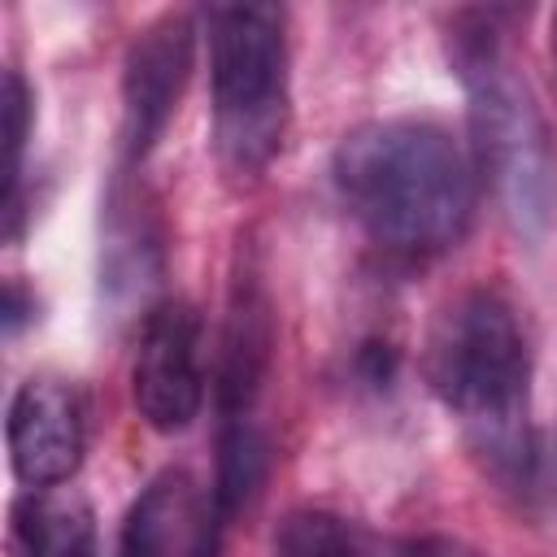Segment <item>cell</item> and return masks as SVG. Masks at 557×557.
<instances>
[{
  "label": "cell",
  "instance_id": "5b68a950",
  "mask_svg": "<svg viewBox=\"0 0 557 557\" xmlns=\"http://www.w3.org/2000/svg\"><path fill=\"white\" fill-rule=\"evenodd\" d=\"M131 396L139 418L161 435L183 431L200 413V318L191 305L165 300L144 318L131 366Z\"/></svg>",
  "mask_w": 557,
  "mask_h": 557
},
{
  "label": "cell",
  "instance_id": "9a60e30c",
  "mask_svg": "<svg viewBox=\"0 0 557 557\" xmlns=\"http://www.w3.org/2000/svg\"><path fill=\"white\" fill-rule=\"evenodd\" d=\"M553 57H557V13H553Z\"/></svg>",
  "mask_w": 557,
  "mask_h": 557
},
{
  "label": "cell",
  "instance_id": "9c48e42d",
  "mask_svg": "<svg viewBox=\"0 0 557 557\" xmlns=\"http://www.w3.org/2000/svg\"><path fill=\"white\" fill-rule=\"evenodd\" d=\"M270 344H274L270 300L257 274L244 270L231 287V309H226V331L218 352V405L226 418H244V409L252 405L270 366Z\"/></svg>",
  "mask_w": 557,
  "mask_h": 557
},
{
  "label": "cell",
  "instance_id": "8fae6325",
  "mask_svg": "<svg viewBox=\"0 0 557 557\" xmlns=\"http://www.w3.org/2000/svg\"><path fill=\"white\" fill-rule=\"evenodd\" d=\"M9 553L13 557H96V522L83 496L65 492H26L9 513Z\"/></svg>",
  "mask_w": 557,
  "mask_h": 557
},
{
  "label": "cell",
  "instance_id": "ba28073f",
  "mask_svg": "<svg viewBox=\"0 0 557 557\" xmlns=\"http://www.w3.org/2000/svg\"><path fill=\"white\" fill-rule=\"evenodd\" d=\"M222 505L191 470H161L126 513L117 557H213Z\"/></svg>",
  "mask_w": 557,
  "mask_h": 557
},
{
  "label": "cell",
  "instance_id": "277c9868",
  "mask_svg": "<svg viewBox=\"0 0 557 557\" xmlns=\"http://www.w3.org/2000/svg\"><path fill=\"white\" fill-rule=\"evenodd\" d=\"M209 26L213 144L231 174H257L287 131V39L283 17L261 4H222Z\"/></svg>",
  "mask_w": 557,
  "mask_h": 557
},
{
  "label": "cell",
  "instance_id": "30bf717a",
  "mask_svg": "<svg viewBox=\"0 0 557 557\" xmlns=\"http://www.w3.org/2000/svg\"><path fill=\"white\" fill-rule=\"evenodd\" d=\"M278 557H479L453 540H396L326 509H296L274 535Z\"/></svg>",
  "mask_w": 557,
  "mask_h": 557
},
{
  "label": "cell",
  "instance_id": "6da1fadb",
  "mask_svg": "<svg viewBox=\"0 0 557 557\" xmlns=\"http://www.w3.org/2000/svg\"><path fill=\"white\" fill-rule=\"evenodd\" d=\"M335 187L361 231L392 252H440L474 218V161L435 122L387 117L335 148Z\"/></svg>",
  "mask_w": 557,
  "mask_h": 557
},
{
  "label": "cell",
  "instance_id": "7c38bea8",
  "mask_svg": "<svg viewBox=\"0 0 557 557\" xmlns=\"http://www.w3.org/2000/svg\"><path fill=\"white\" fill-rule=\"evenodd\" d=\"M261 474H265V440L248 426V418H226L218 440V483H213L222 518L252 500Z\"/></svg>",
  "mask_w": 557,
  "mask_h": 557
},
{
  "label": "cell",
  "instance_id": "4fadbf2b",
  "mask_svg": "<svg viewBox=\"0 0 557 557\" xmlns=\"http://www.w3.org/2000/svg\"><path fill=\"white\" fill-rule=\"evenodd\" d=\"M26 122H30V91L17 70H4V200H13L22 183Z\"/></svg>",
  "mask_w": 557,
  "mask_h": 557
},
{
  "label": "cell",
  "instance_id": "5bb4252c",
  "mask_svg": "<svg viewBox=\"0 0 557 557\" xmlns=\"http://www.w3.org/2000/svg\"><path fill=\"white\" fill-rule=\"evenodd\" d=\"M30 318H35V296H30L17 278H9V283H4V335L13 339Z\"/></svg>",
  "mask_w": 557,
  "mask_h": 557
},
{
  "label": "cell",
  "instance_id": "3957f363",
  "mask_svg": "<svg viewBox=\"0 0 557 557\" xmlns=\"http://www.w3.org/2000/svg\"><path fill=\"white\" fill-rule=\"evenodd\" d=\"M453 65L470 100V161L527 235H540L557 209V161L544 113L518 78L487 17L453 26Z\"/></svg>",
  "mask_w": 557,
  "mask_h": 557
},
{
  "label": "cell",
  "instance_id": "52a82bcc",
  "mask_svg": "<svg viewBox=\"0 0 557 557\" xmlns=\"http://www.w3.org/2000/svg\"><path fill=\"white\" fill-rule=\"evenodd\" d=\"M87 448V405L70 379L35 374L9 405V461L13 474L44 492L65 483Z\"/></svg>",
  "mask_w": 557,
  "mask_h": 557
},
{
  "label": "cell",
  "instance_id": "8992f818",
  "mask_svg": "<svg viewBox=\"0 0 557 557\" xmlns=\"http://www.w3.org/2000/svg\"><path fill=\"white\" fill-rule=\"evenodd\" d=\"M196 30L183 13H165L144 26L122 61V152L126 161H144L161 139L170 113L191 74Z\"/></svg>",
  "mask_w": 557,
  "mask_h": 557
},
{
  "label": "cell",
  "instance_id": "7a4b0ae2",
  "mask_svg": "<svg viewBox=\"0 0 557 557\" xmlns=\"http://www.w3.org/2000/svg\"><path fill=\"white\" fill-rule=\"evenodd\" d=\"M422 370L431 392L461 418L487 470L509 483L522 479L531 466V361L513 309L483 287L453 296L426 331Z\"/></svg>",
  "mask_w": 557,
  "mask_h": 557
}]
</instances>
